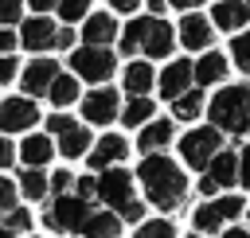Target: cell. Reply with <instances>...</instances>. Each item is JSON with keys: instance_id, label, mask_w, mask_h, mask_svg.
<instances>
[{"instance_id": "cell-1", "label": "cell", "mask_w": 250, "mask_h": 238, "mask_svg": "<svg viewBox=\"0 0 250 238\" xmlns=\"http://www.w3.org/2000/svg\"><path fill=\"white\" fill-rule=\"evenodd\" d=\"M141 187H145V195L160 207V211H172V207H180V199H184V172L168 160V156H152L148 152V160L141 164Z\"/></svg>"}, {"instance_id": "cell-2", "label": "cell", "mask_w": 250, "mask_h": 238, "mask_svg": "<svg viewBox=\"0 0 250 238\" xmlns=\"http://www.w3.org/2000/svg\"><path fill=\"white\" fill-rule=\"evenodd\" d=\"M211 121L227 133L250 129V86H227L211 101Z\"/></svg>"}, {"instance_id": "cell-3", "label": "cell", "mask_w": 250, "mask_h": 238, "mask_svg": "<svg viewBox=\"0 0 250 238\" xmlns=\"http://www.w3.org/2000/svg\"><path fill=\"white\" fill-rule=\"evenodd\" d=\"M70 70H78L86 82H105L113 74V55L102 43H90V47H82V51L70 55Z\"/></svg>"}, {"instance_id": "cell-4", "label": "cell", "mask_w": 250, "mask_h": 238, "mask_svg": "<svg viewBox=\"0 0 250 238\" xmlns=\"http://www.w3.org/2000/svg\"><path fill=\"white\" fill-rule=\"evenodd\" d=\"M51 226L55 230H82L86 226V218H90V207H86V195H62L59 191V199L51 203Z\"/></svg>"}, {"instance_id": "cell-5", "label": "cell", "mask_w": 250, "mask_h": 238, "mask_svg": "<svg viewBox=\"0 0 250 238\" xmlns=\"http://www.w3.org/2000/svg\"><path fill=\"white\" fill-rule=\"evenodd\" d=\"M47 129L59 137L62 156H82V152H86V144H90V133H86L78 121H70L66 113H55V117L47 121Z\"/></svg>"}, {"instance_id": "cell-6", "label": "cell", "mask_w": 250, "mask_h": 238, "mask_svg": "<svg viewBox=\"0 0 250 238\" xmlns=\"http://www.w3.org/2000/svg\"><path fill=\"white\" fill-rule=\"evenodd\" d=\"M234 179H242V156H234V152H219V156L211 160V172L203 176L199 191L211 195V191H219V187H230Z\"/></svg>"}, {"instance_id": "cell-7", "label": "cell", "mask_w": 250, "mask_h": 238, "mask_svg": "<svg viewBox=\"0 0 250 238\" xmlns=\"http://www.w3.org/2000/svg\"><path fill=\"white\" fill-rule=\"evenodd\" d=\"M180 152H184L188 168H203V164H211V156L219 152V133H215V129H195V133L184 137Z\"/></svg>"}, {"instance_id": "cell-8", "label": "cell", "mask_w": 250, "mask_h": 238, "mask_svg": "<svg viewBox=\"0 0 250 238\" xmlns=\"http://www.w3.org/2000/svg\"><path fill=\"white\" fill-rule=\"evenodd\" d=\"M98 195H102L109 207L125 211V207L133 203V179H129V172H125V168H105V172H102V187H98Z\"/></svg>"}, {"instance_id": "cell-9", "label": "cell", "mask_w": 250, "mask_h": 238, "mask_svg": "<svg viewBox=\"0 0 250 238\" xmlns=\"http://www.w3.org/2000/svg\"><path fill=\"white\" fill-rule=\"evenodd\" d=\"M242 211V199L238 195H227V199H219V203H207V207H199L195 211V226L203 230V234H215L227 218H234Z\"/></svg>"}, {"instance_id": "cell-10", "label": "cell", "mask_w": 250, "mask_h": 238, "mask_svg": "<svg viewBox=\"0 0 250 238\" xmlns=\"http://www.w3.org/2000/svg\"><path fill=\"white\" fill-rule=\"evenodd\" d=\"M82 117L94 121V125H109V121L117 117V94H113V90H94V94H86Z\"/></svg>"}, {"instance_id": "cell-11", "label": "cell", "mask_w": 250, "mask_h": 238, "mask_svg": "<svg viewBox=\"0 0 250 238\" xmlns=\"http://www.w3.org/2000/svg\"><path fill=\"white\" fill-rule=\"evenodd\" d=\"M23 47H27V51H47V47H59V27H55L51 20H43V16L27 20V23H23Z\"/></svg>"}, {"instance_id": "cell-12", "label": "cell", "mask_w": 250, "mask_h": 238, "mask_svg": "<svg viewBox=\"0 0 250 238\" xmlns=\"http://www.w3.org/2000/svg\"><path fill=\"white\" fill-rule=\"evenodd\" d=\"M35 105L31 101H23V98H8L4 101V113H0V125H4V133H20V129H31L35 125Z\"/></svg>"}, {"instance_id": "cell-13", "label": "cell", "mask_w": 250, "mask_h": 238, "mask_svg": "<svg viewBox=\"0 0 250 238\" xmlns=\"http://www.w3.org/2000/svg\"><path fill=\"white\" fill-rule=\"evenodd\" d=\"M180 43L188 47V51H203L207 43H211V23L203 20V16H184L180 20Z\"/></svg>"}, {"instance_id": "cell-14", "label": "cell", "mask_w": 250, "mask_h": 238, "mask_svg": "<svg viewBox=\"0 0 250 238\" xmlns=\"http://www.w3.org/2000/svg\"><path fill=\"white\" fill-rule=\"evenodd\" d=\"M59 78V66L51 59H35L27 70H23V86L27 94H51V82Z\"/></svg>"}, {"instance_id": "cell-15", "label": "cell", "mask_w": 250, "mask_h": 238, "mask_svg": "<svg viewBox=\"0 0 250 238\" xmlns=\"http://www.w3.org/2000/svg\"><path fill=\"white\" fill-rule=\"evenodd\" d=\"M172 35H176V31H172L164 20H152V23H148V35H145V47H141V51H145L148 59H164V55L172 51V43H176Z\"/></svg>"}, {"instance_id": "cell-16", "label": "cell", "mask_w": 250, "mask_h": 238, "mask_svg": "<svg viewBox=\"0 0 250 238\" xmlns=\"http://www.w3.org/2000/svg\"><path fill=\"white\" fill-rule=\"evenodd\" d=\"M191 74H195V66H191V62H172V66L160 74V94H164V98H180Z\"/></svg>"}, {"instance_id": "cell-17", "label": "cell", "mask_w": 250, "mask_h": 238, "mask_svg": "<svg viewBox=\"0 0 250 238\" xmlns=\"http://www.w3.org/2000/svg\"><path fill=\"white\" fill-rule=\"evenodd\" d=\"M246 20H250V4H246V0H242V4H238V0H223V4L215 8V23L227 27V31H238Z\"/></svg>"}, {"instance_id": "cell-18", "label": "cell", "mask_w": 250, "mask_h": 238, "mask_svg": "<svg viewBox=\"0 0 250 238\" xmlns=\"http://www.w3.org/2000/svg\"><path fill=\"white\" fill-rule=\"evenodd\" d=\"M223 74H227V59H223L219 51H207V55L195 62V82H203V86L223 82Z\"/></svg>"}, {"instance_id": "cell-19", "label": "cell", "mask_w": 250, "mask_h": 238, "mask_svg": "<svg viewBox=\"0 0 250 238\" xmlns=\"http://www.w3.org/2000/svg\"><path fill=\"white\" fill-rule=\"evenodd\" d=\"M113 35H117L113 16H90L86 27H82V39H86V43H109Z\"/></svg>"}, {"instance_id": "cell-20", "label": "cell", "mask_w": 250, "mask_h": 238, "mask_svg": "<svg viewBox=\"0 0 250 238\" xmlns=\"http://www.w3.org/2000/svg\"><path fill=\"white\" fill-rule=\"evenodd\" d=\"M20 156H23V164L39 168V164H47V160H51V140H47V137H39V133H31V137L20 144Z\"/></svg>"}, {"instance_id": "cell-21", "label": "cell", "mask_w": 250, "mask_h": 238, "mask_svg": "<svg viewBox=\"0 0 250 238\" xmlns=\"http://www.w3.org/2000/svg\"><path fill=\"white\" fill-rule=\"evenodd\" d=\"M125 156V140L121 137H102V144L94 148V156H90V168H105V164H113V160H121Z\"/></svg>"}, {"instance_id": "cell-22", "label": "cell", "mask_w": 250, "mask_h": 238, "mask_svg": "<svg viewBox=\"0 0 250 238\" xmlns=\"http://www.w3.org/2000/svg\"><path fill=\"white\" fill-rule=\"evenodd\" d=\"M172 140V121H152L145 133H141V148L145 152H156V148H164Z\"/></svg>"}, {"instance_id": "cell-23", "label": "cell", "mask_w": 250, "mask_h": 238, "mask_svg": "<svg viewBox=\"0 0 250 238\" xmlns=\"http://www.w3.org/2000/svg\"><path fill=\"white\" fill-rule=\"evenodd\" d=\"M148 86H152V66H148V62H133V66H125V90L145 94Z\"/></svg>"}, {"instance_id": "cell-24", "label": "cell", "mask_w": 250, "mask_h": 238, "mask_svg": "<svg viewBox=\"0 0 250 238\" xmlns=\"http://www.w3.org/2000/svg\"><path fill=\"white\" fill-rule=\"evenodd\" d=\"M74 98H78V82H74V78H66V74H59V78L51 82V101H55L59 109H66Z\"/></svg>"}, {"instance_id": "cell-25", "label": "cell", "mask_w": 250, "mask_h": 238, "mask_svg": "<svg viewBox=\"0 0 250 238\" xmlns=\"http://www.w3.org/2000/svg\"><path fill=\"white\" fill-rule=\"evenodd\" d=\"M148 23H152V20H133V23L125 27V39H121V51H125V55H129V51H141V47H145Z\"/></svg>"}, {"instance_id": "cell-26", "label": "cell", "mask_w": 250, "mask_h": 238, "mask_svg": "<svg viewBox=\"0 0 250 238\" xmlns=\"http://www.w3.org/2000/svg\"><path fill=\"white\" fill-rule=\"evenodd\" d=\"M20 187H23L27 199H43V195H47V179H43V172L31 168V164H27V172L20 176Z\"/></svg>"}, {"instance_id": "cell-27", "label": "cell", "mask_w": 250, "mask_h": 238, "mask_svg": "<svg viewBox=\"0 0 250 238\" xmlns=\"http://www.w3.org/2000/svg\"><path fill=\"white\" fill-rule=\"evenodd\" d=\"M199 109H203V98H199V94H191V90H188V94H180V98H176V117H180V121H195V117H199Z\"/></svg>"}, {"instance_id": "cell-28", "label": "cell", "mask_w": 250, "mask_h": 238, "mask_svg": "<svg viewBox=\"0 0 250 238\" xmlns=\"http://www.w3.org/2000/svg\"><path fill=\"white\" fill-rule=\"evenodd\" d=\"M148 117H152V101L133 98V101L125 105V125H141V121H148Z\"/></svg>"}, {"instance_id": "cell-29", "label": "cell", "mask_w": 250, "mask_h": 238, "mask_svg": "<svg viewBox=\"0 0 250 238\" xmlns=\"http://www.w3.org/2000/svg\"><path fill=\"white\" fill-rule=\"evenodd\" d=\"M82 230L86 234H117V215H90Z\"/></svg>"}, {"instance_id": "cell-30", "label": "cell", "mask_w": 250, "mask_h": 238, "mask_svg": "<svg viewBox=\"0 0 250 238\" xmlns=\"http://www.w3.org/2000/svg\"><path fill=\"white\" fill-rule=\"evenodd\" d=\"M234 62H238V70H246V74H250V31L234 39Z\"/></svg>"}, {"instance_id": "cell-31", "label": "cell", "mask_w": 250, "mask_h": 238, "mask_svg": "<svg viewBox=\"0 0 250 238\" xmlns=\"http://www.w3.org/2000/svg\"><path fill=\"white\" fill-rule=\"evenodd\" d=\"M86 8H90V0H59L62 20H82V16H86Z\"/></svg>"}, {"instance_id": "cell-32", "label": "cell", "mask_w": 250, "mask_h": 238, "mask_svg": "<svg viewBox=\"0 0 250 238\" xmlns=\"http://www.w3.org/2000/svg\"><path fill=\"white\" fill-rule=\"evenodd\" d=\"M4 226H8L12 234H20V230H27V226H31V218H27L23 211H16V207H12V211H8V218H4Z\"/></svg>"}, {"instance_id": "cell-33", "label": "cell", "mask_w": 250, "mask_h": 238, "mask_svg": "<svg viewBox=\"0 0 250 238\" xmlns=\"http://www.w3.org/2000/svg\"><path fill=\"white\" fill-rule=\"evenodd\" d=\"M0 207H4V211H12V207H16V183H12V179H4V183H0Z\"/></svg>"}, {"instance_id": "cell-34", "label": "cell", "mask_w": 250, "mask_h": 238, "mask_svg": "<svg viewBox=\"0 0 250 238\" xmlns=\"http://www.w3.org/2000/svg\"><path fill=\"white\" fill-rule=\"evenodd\" d=\"M137 234H141V238H152V234H160V238H168V234H172V226H168V222H145V226H141Z\"/></svg>"}, {"instance_id": "cell-35", "label": "cell", "mask_w": 250, "mask_h": 238, "mask_svg": "<svg viewBox=\"0 0 250 238\" xmlns=\"http://www.w3.org/2000/svg\"><path fill=\"white\" fill-rule=\"evenodd\" d=\"M20 4H23V0H0V16H4V23H16V20H20Z\"/></svg>"}, {"instance_id": "cell-36", "label": "cell", "mask_w": 250, "mask_h": 238, "mask_svg": "<svg viewBox=\"0 0 250 238\" xmlns=\"http://www.w3.org/2000/svg\"><path fill=\"white\" fill-rule=\"evenodd\" d=\"M12 78H16V59L4 55V62H0V82H12Z\"/></svg>"}, {"instance_id": "cell-37", "label": "cell", "mask_w": 250, "mask_h": 238, "mask_svg": "<svg viewBox=\"0 0 250 238\" xmlns=\"http://www.w3.org/2000/svg\"><path fill=\"white\" fill-rule=\"evenodd\" d=\"M98 187H102V179H94V176H82L78 179V195H94Z\"/></svg>"}, {"instance_id": "cell-38", "label": "cell", "mask_w": 250, "mask_h": 238, "mask_svg": "<svg viewBox=\"0 0 250 238\" xmlns=\"http://www.w3.org/2000/svg\"><path fill=\"white\" fill-rule=\"evenodd\" d=\"M51 187H55V191H66V187H70V172H55V176H51Z\"/></svg>"}, {"instance_id": "cell-39", "label": "cell", "mask_w": 250, "mask_h": 238, "mask_svg": "<svg viewBox=\"0 0 250 238\" xmlns=\"http://www.w3.org/2000/svg\"><path fill=\"white\" fill-rule=\"evenodd\" d=\"M242 183L250 187V144L242 148Z\"/></svg>"}, {"instance_id": "cell-40", "label": "cell", "mask_w": 250, "mask_h": 238, "mask_svg": "<svg viewBox=\"0 0 250 238\" xmlns=\"http://www.w3.org/2000/svg\"><path fill=\"white\" fill-rule=\"evenodd\" d=\"M121 215H125V218H129V222H137V218H141V203H137V199H133V203H129V207H125V211H121Z\"/></svg>"}, {"instance_id": "cell-41", "label": "cell", "mask_w": 250, "mask_h": 238, "mask_svg": "<svg viewBox=\"0 0 250 238\" xmlns=\"http://www.w3.org/2000/svg\"><path fill=\"white\" fill-rule=\"evenodd\" d=\"M12 156H16V148L4 140V144H0V164H12Z\"/></svg>"}, {"instance_id": "cell-42", "label": "cell", "mask_w": 250, "mask_h": 238, "mask_svg": "<svg viewBox=\"0 0 250 238\" xmlns=\"http://www.w3.org/2000/svg\"><path fill=\"white\" fill-rule=\"evenodd\" d=\"M0 47L12 51V47H16V35H12V31H0Z\"/></svg>"}, {"instance_id": "cell-43", "label": "cell", "mask_w": 250, "mask_h": 238, "mask_svg": "<svg viewBox=\"0 0 250 238\" xmlns=\"http://www.w3.org/2000/svg\"><path fill=\"white\" fill-rule=\"evenodd\" d=\"M109 4H113L117 12H133V8H137V0H109Z\"/></svg>"}, {"instance_id": "cell-44", "label": "cell", "mask_w": 250, "mask_h": 238, "mask_svg": "<svg viewBox=\"0 0 250 238\" xmlns=\"http://www.w3.org/2000/svg\"><path fill=\"white\" fill-rule=\"evenodd\" d=\"M70 43H74V35H70V31L62 27V31H59V47H70Z\"/></svg>"}, {"instance_id": "cell-45", "label": "cell", "mask_w": 250, "mask_h": 238, "mask_svg": "<svg viewBox=\"0 0 250 238\" xmlns=\"http://www.w3.org/2000/svg\"><path fill=\"white\" fill-rule=\"evenodd\" d=\"M31 8H59V0H27Z\"/></svg>"}, {"instance_id": "cell-46", "label": "cell", "mask_w": 250, "mask_h": 238, "mask_svg": "<svg viewBox=\"0 0 250 238\" xmlns=\"http://www.w3.org/2000/svg\"><path fill=\"white\" fill-rule=\"evenodd\" d=\"M172 4H176V8H199L203 0H172Z\"/></svg>"}, {"instance_id": "cell-47", "label": "cell", "mask_w": 250, "mask_h": 238, "mask_svg": "<svg viewBox=\"0 0 250 238\" xmlns=\"http://www.w3.org/2000/svg\"><path fill=\"white\" fill-rule=\"evenodd\" d=\"M246 4H250V0H246Z\"/></svg>"}]
</instances>
